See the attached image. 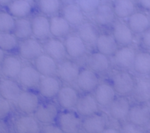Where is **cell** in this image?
Here are the masks:
<instances>
[{"label":"cell","mask_w":150,"mask_h":133,"mask_svg":"<svg viewBox=\"0 0 150 133\" xmlns=\"http://www.w3.org/2000/svg\"><path fill=\"white\" fill-rule=\"evenodd\" d=\"M136 79L133 74L125 70H118L111 76L110 83L114 88L116 95L130 96L135 87Z\"/></svg>","instance_id":"1"},{"label":"cell","mask_w":150,"mask_h":133,"mask_svg":"<svg viewBox=\"0 0 150 133\" xmlns=\"http://www.w3.org/2000/svg\"><path fill=\"white\" fill-rule=\"evenodd\" d=\"M81 68L80 64L73 59H64L57 63L56 76L62 82L71 85L76 82Z\"/></svg>","instance_id":"2"},{"label":"cell","mask_w":150,"mask_h":133,"mask_svg":"<svg viewBox=\"0 0 150 133\" xmlns=\"http://www.w3.org/2000/svg\"><path fill=\"white\" fill-rule=\"evenodd\" d=\"M17 51L20 58L25 61H34L44 53L42 43L34 37L19 41Z\"/></svg>","instance_id":"3"},{"label":"cell","mask_w":150,"mask_h":133,"mask_svg":"<svg viewBox=\"0 0 150 133\" xmlns=\"http://www.w3.org/2000/svg\"><path fill=\"white\" fill-rule=\"evenodd\" d=\"M55 122L64 133H78L81 129L80 115L70 110L59 112Z\"/></svg>","instance_id":"4"},{"label":"cell","mask_w":150,"mask_h":133,"mask_svg":"<svg viewBox=\"0 0 150 133\" xmlns=\"http://www.w3.org/2000/svg\"><path fill=\"white\" fill-rule=\"evenodd\" d=\"M66 47V54L73 60H79L86 57L88 52V47L83 41L77 33H71L63 40Z\"/></svg>","instance_id":"5"},{"label":"cell","mask_w":150,"mask_h":133,"mask_svg":"<svg viewBox=\"0 0 150 133\" xmlns=\"http://www.w3.org/2000/svg\"><path fill=\"white\" fill-rule=\"evenodd\" d=\"M137 51L132 46L119 47L112 55V62L119 70L132 69Z\"/></svg>","instance_id":"6"},{"label":"cell","mask_w":150,"mask_h":133,"mask_svg":"<svg viewBox=\"0 0 150 133\" xmlns=\"http://www.w3.org/2000/svg\"><path fill=\"white\" fill-rule=\"evenodd\" d=\"M15 102L18 110L26 115L34 114L41 103L38 95L30 90L22 91Z\"/></svg>","instance_id":"7"},{"label":"cell","mask_w":150,"mask_h":133,"mask_svg":"<svg viewBox=\"0 0 150 133\" xmlns=\"http://www.w3.org/2000/svg\"><path fill=\"white\" fill-rule=\"evenodd\" d=\"M42 76L38 71L34 65H23L22 69L18 77V82L21 88L27 90L38 88Z\"/></svg>","instance_id":"8"},{"label":"cell","mask_w":150,"mask_h":133,"mask_svg":"<svg viewBox=\"0 0 150 133\" xmlns=\"http://www.w3.org/2000/svg\"><path fill=\"white\" fill-rule=\"evenodd\" d=\"M99 82L97 74L86 67L81 69L75 84L83 93H93Z\"/></svg>","instance_id":"9"},{"label":"cell","mask_w":150,"mask_h":133,"mask_svg":"<svg viewBox=\"0 0 150 133\" xmlns=\"http://www.w3.org/2000/svg\"><path fill=\"white\" fill-rule=\"evenodd\" d=\"M112 35L119 47L132 46L135 34L127 25V22L116 21L112 25Z\"/></svg>","instance_id":"10"},{"label":"cell","mask_w":150,"mask_h":133,"mask_svg":"<svg viewBox=\"0 0 150 133\" xmlns=\"http://www.w3.org/2000/svg\"><path fill=\"white\" fill-rule=\"evenodd\" d=\"M42 46L44 53L54 59L57 63L62 61L67 57L66 47L61 39L50 37L43 40Z\"/></svg>","instance_id":"11"},{"label":"cell","mask_w":150,"mask_h":133,"mask_svg":"<svg viewBox=\"0 0 150 133\" xmlns=\"http://www.w3.org/2000/svg\"><path fill=\"white\" fill-rule=\"evenodd\" d=\"M61 82L57 76H42L38 87V93L45 99L56 98L62 86Z\"/></svg>","instance_id":"12"},{"label":"cell","mask_w":150,"mask_h":133,"mask_svg":"<svg viewBox=\"0 0 150 133\" xmlns=\"http://www.w3.org/2000/svg\"><path fill=\"white\" fill-rule=\"evenodd\" d=\"M80 95L77 89L71 85H62L56 96L57 105L63 110H71L75 108Z\"/></svg>","instance_id":"13"},{"label":"cell","mask_w":150,"mask_h":133,"mask_svg":"<svg viewBox=\"0 0 150 133\" xmlns=\"http://www.w3.org/2000/svg\"><path fill=\"white\" fill-rule=\"evenodd\" d=\"M131 105L127 96H116L108 107L109 114L116 121H123L127 119Z\"/></svg>","instance_id":"14"},{"label":"cell","mask_w":150,"mask_h":133,"mask_svg":"<svg viewBox=\"0 0 150 133\" xmlns=\"http://www.w3.org/2000/svg\"><path fill=\"white\" fill-rule=\"evenodd\" d=\"M86 67L92 70L97 74L107 73L111 66L110 57L97 51L91 53L86 56Z\"/></svg>","instance_id":"15"},{"label":"cell","mask_w":150,"mask_h":133,"mask_svg":"<svg viewBox=\"0 0 150 133\" xmlns=\"http://www.w3.org/2000/svg\"><path fill=\"white\" fill-rule=\"evenodd\" d=\"M99 106L93 94L83 93V94L79 96L75 109L80 116L86 118L99 112Z\"/></svg>","instance_id":"16"},{"label":"cell","mask_w":150,"mask_h":133,"mask_svg":"<svg viewBox=\"0 0 150 133\" xmlns=\"http://www.w3.org/2000/svg\"><path fill=\"white\" fill-rule=\"evenodd\" d=\"M93 23L97 27H106L112 26L116 21L112 5L109 3H101L97 9L93 13Z\"/></svg>","instance_id":"17"},{"label":"cell","mask_w":150,"mask_h":133,"mask_svg":"<svg viewBox=\"0 0 150 133\" xmlns=\"http://www.w3.org/2000/svg\"><path fill=\"white\" fill-rule=\"evenodd\" d=\"M58 114V108L55 104L53 102H46L40 103L34 115L39 123L49 124L55 122Z\"/></svg>","instance_id":"18"},{"label":"cell","mask_w":150,"mask_h":133,"mask_svg":"<svg viewBox=\"0 0 150 133\" xmlns=\"http://www.w3.org/2000/svg\"><path fill=\"white\" fill-rule=\"evenodd\" d=\"M93 96L98 105L102 107H109L116 97L114 88L109 82H100L93 91Z\"/></svg>","instance_id":"19"},{"label":"cell","mask_w":150,"mask_h":133,"mask_svg":"<svg viewBox=\"0 0 150 133\" xmlns=\"http://www.w3.org/2000/svg\"><path fill=\"white\" fill-rule=\"evenodd\" d=\"M22 66L21 58L11 54L5 56L3 62L0 66V70L3 77L16 80L18 79Z\"/></svg>","instance_id":"20"},{"label":"cell","mask_w":150,"mask_h":133,"mask_svg":"<svg viewBox=\"0 0 150 133\" xmlns=\"http://www.w3.org/2000/svg\"><path fill=\"white\" fill-rule=\"evenodd\" d=\"M128 121L139 127H144L150 123V108L144 104L131 106L127 116Z\"/></svg>","instance_id":"21"},{"label":"cell","mask_w":150,"mask_h":133,"mask_svg":"<svg viewBox=\"0 0 150 133\" xmlns=\"http://www.w3.org/2000/svg\"><path fill=\"white\" fill-rule=\"evenodd\" d=\"M33 37L44 40L51 36L50 18L44 15L35 16L31 19Z\"/></svg>","instance_id":"22"},{"label":"cell","mask_w":150,"mask_h":133,"mask_svg":"<svg viewBox=\"0 0 150 133\" xmlns=\"http://www.w3.org/2000/svg\"><path fill=\"white\" fill-rule=\"evenodd\" d=\"M127 24L134 34L141 35L150 27V16L144 11H135L127 18Z\"/></svg>","instance_id":"23"},{"label":"cell","mask_w":150,"mask_h":133,"mask_svg":"<svg viewBox=\"0 0 150 133\" xmlns=\"http://www.w3.org/2000/svg\"><path fill=\"white\" fill-rule=\"evenodd\" d=\"M16 133H40L39 122L35 116L24 114L16 118L13 124Z\"/></svg>","instance_id":"24"},{"label":"cell","mask_w":150,"mask_h":133,"mask_svg":"<svg viewBox=\"0 0 150 133\" xmlns=\"http://www.w3.org/2000/svg\"><path fill=\"white\" fill-rule=\"evenodd\" d=\"M84 13L77 3H66L62 8L61 16L68 21L71 27H78L85 21Z\"/></svg>","instance_id":"25"},{"label":"cell","mask_w":150,"mask_h":133,"mask_svg":"<svg viewBox=\"0 0 150 133\" xmlns=\"http://www.w3.org/2000/svg\"><path fill=\"white\" fill-rule=\"evenodd\" d=\"M107 118L99 112L84 118L82 121L81 128L86 133H102L107 128Z\"/></svg>","instance_id":"26"},{"label":"cell","mask_w":150,"mask_h":133,"mask_svg":"<svg viewBox=\"0 0 150 133\" xmlns=\"http://www.w3.org/2000/svg\"><path fill=\"white\" fill-rule=\"evenodd\" d=\"M76 33L88 47H95L96 42L100 34L98 27L94 23L86 21L77 27Z\"/></svg>","instance_id":"27"},{"label":"cell","mask_w":150,"mask_h":133,"mask_svg":"<svg viewBox=\"0 0 150 133\" xmlns=\"http://www.w3.org/2000/svg\"><path fill=\"white\" fill-rule=\"evenodd\" d=\"M22 91L16 79L5 77L0 79V96L9 102H16Z\"/></svg>","instance_id":"28"},{"label":"cell","mask_w":150,"mask_h":133,"mask_svg":"<svg viewBox=\"0 0 150 133\" xmlns=\"http://www.w3.org/2000/svg\"><path fill=\"white\" fill-rule=\"evenodd\" d=\"M34 66L42 76L57 74V62L45 53L41 54L34 60Z\"/></svg>","instance_id":"29"},{"label":"cell","mask_w":150,"mask_h":133,"mask_svg":"<svg viewBox=\"0 0 150 133\" xmlns=\"http://www.w3.org/2000/svg\"><path fill=\"white\" fill-rule=\"evenodd\" d=\"M119 47L113 36L109 33H100L95 45L96 51L109 57H112Z\"/></svg>","instance_id":"30"},{"label":"cell","mask_w":150,"mask_h":133,"mask_svg":"<svg viewBox=\"0 0 150 133\" xmlns=\"http://www.w3.org/2000/svg\"><path fill=\"white\" fill-rule=\"evenodd\" d=\"M131 96L139 104H145L150 100V79L142 77L136 79Z\"/></svg>","instance_id":"31"},{"label":"cell","mask_w":150,"mask_h":133,"mask_svg":"<svg viewBox=\"0 0 150 133\" xmlns=\"http://www.w3.org/2000/svg\"><path fill=\"white\" fill-rule=\"evenodd\" d=\"M50 34L52 37L57 38H65L71 32V27L62 16H54L50 17Z\"/></svg>","instance_id":"32"},{"label":"cell","mask_w":150,"mask_h":133,"mask_svg":"<svg viewBox=\"0 0 150 133\" xmlns=\"http://www.w3.org/2000/svg\"><path fill=\"white\" fill-rule=\"evenodd\" d=\"M132 70L141 76L150 75V51L144 50L138 51L135 54Z\"/></svg>","instance_id":"33"},{"label":"cell","mask_w":150,"mask_h":133,"mask_svg":"<svg viewBox=\"0 0 150 133\" xmlns=\"http://www.w3.org/2000/svg\"><path fill=\"white\" fill-rule=\"evenodd\" d=\"M112 8L116 18L119 19H127L136 11V6L133 0H114Z\"/></svg>","instance_id":"34"},{"label":"cell","mask_w":150,"mask_h":133,"mask_svg":"<svg viewBox=\"0 0 150 133\" xmlns=\"http://www.w3.org/2000/svg\"><path fill=\"white\" fill-rule=\"evenodd\" d=\"M8 13L14 18H27L32 12L30 0H14L8 6Z\"/></svg>","instance_id":"35"},{"label":"cell","mask_w":150,"mask_h":133,"mask_svg":"<svg viewBox=\"0 0 150 133\" xmlns=\"http://www.w3.org/2000/svg\"><path fill=\"white\" fill-rule=\"evenodd\" d=\"M13 33L19 41L33 37L31 20L27 18H16Z\"/></svg>","instance_id":"36"},{"label":"cell","mask_w":150,"mask_h":133,"mask_svg":"<svg viewBox=\"0 0 150 133\" xmlns=\"http://www.w3.org/2000/svg\"><path fill=\"white\" fill-rule=\"evenodd\" d=\"M38 7L42 15L52 17L60 12L61 3L60 0H38Z\"/></svg>","instance_id":"37"},{"label":"cell","mask_w":150,"mask_h":133,"mask_svg":"<svg viewBox=\"0 0 150 133\" xmlns=\"http://www.w3.org/2000/svg\"><path fill=\"white\" fill-rule=\"evenodd\" d=\"M19 40L13 33H0V49L5 52L17 50Z\"/></svg>","instance_id":"38"},{"label":"cell","mask_w":150,"mask_h":133,"mask_svg":"<svg viewBox=\"0 0 150 133\" xmlns=\"http://www.w3.org/2000/svg\"><path fill=\"white\" fill-rule=\"evenodd\" d=\"M16 18L6 11H0V33H13Z\"/></svg>","instance_id":"39"},{"label":"cell","mask_w":150,"mask_h":133,"mask_svg":"<svg viewBox=\"0 0 150 133\" xmlns=\"http://www.w3.org/2000/svg\"><path fill=\"white\" fill-rule=\"evenodd\" d=\"M77 4L84 13L92 14L101 4L100 0H77Z\"/></svg>","instance_id":"40"},{"label":"cell","mask_w":150,"mask_h":133,"mask_svg":"<svg viewBox=\"0 0 150 133\" xmlns=\"http://www.w3.org/2000/svg\"><path fill=\"white\" fill-rule=\"evenodd\" d=\"M120 133H144L143 127L127 121L122 124L120 129Z\"/></svg>","instance_id":"41"},{"label":"cell","mask_w":150,"mask_h":133,"mask_svg":"<svg viewBox=\"0 0 150 133\" xmlns=\"http://www.w3.org/2000/svg\"><path fill=\"white\" fill-rule=\"evenodd\" d=\"M11 112V106L9 101L0 96V119H5Z\"/></svg>","instance_id":"42"},{"label":"cell","mask_w":150,"mask_h":133,"mask_svg":"<svg viewBox=\"0 0 150 133\" xmlns=\"http://www.w3.org/2000/svg\"><path fill=\"white\" fill-rule=\"evenodd\" d=\"M40 133H64L57 124H44L40 130Z\"/></svg>","instance_id":"43"},{"label":"cell","mask_w":150,"mask_h":133,"mask_svg":"<svg viewBox=\"0 0 150 133\" xmlns=\"http://www.w3.org/2000/svg\"><path fill=\"white\" fill-rule=\"evenodd\" d=\"M141 43L145 50L150 51V27L141 35Z\"/></svg>","instance_id":"44"},{"label":"cell","mask_w":150,"mask_h":133,"mask_svg":"<svg viewBox=\"0 0 150 133\" xmlns=\"http://www.w3.org/2000/svg\"><path fill=\"white\" fill-rule=\"evenodd\" d=\"M137 3L143 11L150 13V0H137Z\"/></svg>","instance_id":"45"},{"label":"cell","mask_w":150,"mask_h":133,"mask_svg":"<svg viewBox=\"0 0 150 133\" xmlns=\"http://www.w3.org/2000/svg\"><path fill=\"white\" fill-rule=\"evenodd\" d=\"M9 126L4 119H0V133H9Z\"/></svg>","instance_id":"46"},{"label":"cell","mask_w":150,"mask_h":133,"mask_svg":"<svg viewBox=\"0 0 150 133\" xmlns=\"http://www.w3.org/2000/svg\"><path fill=\"white\" fill-rule=\"evenodd\" d=\"M102 133H120V132L113 127H107L102 131Z\"/></svg>","instance_id":"47"},{"label":"cell","mask_w":150,"mask_h":133,"mask_svg":"<svg viewBox=\"0 0 150 133\" xmlns=\"http://www.w3.org/2000/svg\"><path fill=\"white\" fill-rule=\"evenodd\" d=\"M14 0H0V5L1 6H8Z\"/></svg>","instance_id":"48"},{"label":"cell","mask_w":150,"mask_h":133,"mask_svg":"<svg viewBox=\"0 0 150 133\" xmlns=\"http://www.w3.org/2000/svg\"><path fill=\"white\" fill-rule=\"evenodd\" d=\"M5 56H6V54H5V52L3 51L2 49H0V66H1L2 63L3 62Z\"/></svg>","instance_id":"49"},{"label":"cell","mask_w":150,"mask_h":133,"mask_svg":"<svg viewBox=\"0 0 150 133\" xmlns=\"http://www.w3.org/2000/svg\"><path fill=\"white\" fill-rule=\"evenodd\" d=\"M60 1L66 2V3H71V2H74V1H77V0H60Z\"/></svg>","instance_id":"50"},{"label":"cell","mask_w":150,"mask_h":133,"mask_svg":"<svg viewBox=\"0 0 150 133\" xmlns=\"http://www.w3.org/2000/svg\"><path fill=\"white\" fill-rule=\"evenodd\" d=\"M2 78V72H1V70H0V79Z\"/></svg>","instance_id":"51"},{"label":"cell","mask_w":150,"mask_h":133,"mask_svg":"<svg viewBox=\"0 0 150 133\" xmlns=\"http://www.w3.org/2000/svg\"><path fill=\"white\" fill-rule=\"evenodd\" d=\"M149 106H150V100H149Z\"/></svg>","instance_id":"52"},{"label":"cell","mask_w":150,"mask_h":133,"mask_svg":"<svg viewBox=\"0 0 150 133\" xmlns=\"http://www.w3.org/2000/svg\"><path fill=\"white\" fill-rule=\"evenodd\" d=\"M109 1H114V0H109Z\"/></svg>","instance_id":"53"},{"label":"cell","mask_w":150,"mask_h":133,"mask_svg":"<svg viewBox=\"0 0 150 133\" xmlns=\"http://www.w3.org/2000/svg\"><path fill=\"white\" fill-rule=\"evenodd\" d=\"M149 16H150V13H149Z\"/></svg>","instance_id":"54"},{"label":"cell","mask_w":150,"mask_h":133,"mask_svg":"<svg viewBox=\"0 0 150 133\" xmlns=\"http://www.w3.org/2000/svg\"><path fill=\"white\" fill-rule=\"evenodd\" d=\"M78 133H80V132H78Z\"/></svg>","instance_id":"55"},{"label":"cell","mask_w":150,"mask_h":133,"mask_svg":"<svg viewBox=\"0 0 150 133\" xmlns=\"http://www.w3.org/2000/svg\"><path fill=\"white\" fill-rule=\"evenodd\" d=\"M149 133H150V132H149Z\"/></svg>","instance_id":"56"}]
</instances>
